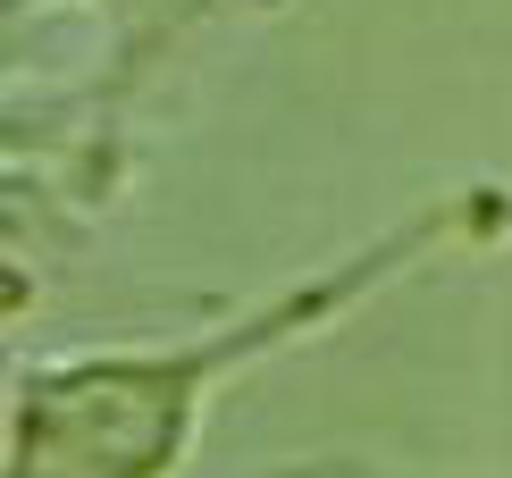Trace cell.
<instances>
[{
  "label": "cell",
  "instance_id": "3",
  "mask_svg": "<svg viewBox=\"0 0 512 478\" xmlns=\"http://www.w3.org/2000/svg\"><path fill=\"white\" fill-rule=\"evenodd\" d=\"M496 420H504V445H512V294H504V336H496Z\"/></svg>",
  "mask_w": 512,
  "mask_h": 478
},
{
  "label": "cell",
  "instance_id": "5",
  "mask_svg": "<svg viewBox=\"0 0 512 478\" xmlns=\"http://www.w3.org/2000/svg\"><path fill=\"white\" fill-rule=\"evenodd\" d=\"M269 478H336V470H328V453H311V462H286V470H269Z\"/></svg>",
  "mask_w": 512,
  "mask_h": 478
},
{
  "label": "cell",
  "instance_id": "2",
  "mask_svg": "<svg viewBox=\"0 0 512 478\" xmlns=\"http://www.w3.org/2000/svg\"><path fill=\"white\" fill-rule=\"evenodd\" d=\"M0 9H9V26H26V17L68 9V0H0ZM76 9H93L101 26H110V59L76 84V101H93L101 118L126 126V118H135V101H143V84L168 68V51L202 26L219 0H76Z\"/></svg>",
  "mask_w": 512,
  "mask_h": 478
},
{
  "label": "cell",
  "instance_id": "4",
  "mask_svg": "<svg viewBox=\"0 0 512 478\" xmlns=\"http://www.w3.org/2000/svg\"><path fill=\"white\" fill-rule=\"evenodd\" d=\"M336 478H420V470H387V462H361V453H328Z\"/></svg>",
  "mask_w": 512,
  "mask_h": 478
},
{
  "label": "cell",
  "instance_id": "1",
  "mask_svg": "<svg viewBox=\"0 0 512 478\" xmlns=\"http://www.w3.org/2000/svg\"><path fill=\"white\" fill-rule=\"evenodd\" d=\"M479 252H512V177H454L387 227L336 244L303 277L236 302L185 336L68 344L9 369L0 395V478H185L202 428L252 369L353 328L387 294Z\"/></svg>",
  "mask_w": 512,
  "mask_h": 478
}]
</instances>
